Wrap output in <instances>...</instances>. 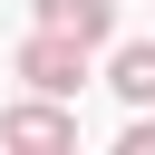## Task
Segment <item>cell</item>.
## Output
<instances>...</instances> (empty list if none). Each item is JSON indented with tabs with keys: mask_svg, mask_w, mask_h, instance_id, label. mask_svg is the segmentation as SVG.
<instances>
[{
	"mask_svg": "<svg viewBox=\"0 0 155 155\" xmlns=\"http://www.w3.org/2000/svg\"><path fill=\"white\" fill-rule=\"evenodd\" d=\"M39 29H68L78 48H97L116 29V0H39Z\"/></svg>",
	"mask_w": 155,
	"mask_h": 155,
	"instance_id": "3957f363",
	"label": "cell"
},
{
	"mask_svg": "<svg viewBox=\"0 0 155 155\" xmlns=\"http://www.w3.org/2000/svg\"><path fill=\"white\" fill-rule=\"evenodd\" d=\"M107 87H116L126 107H155V39H126V48L107 58Z\"/></svg>",
	"mask_w": 155,
	"mask_h": 155,
	"instance_id": "277c9868",
	"label": "cell"
},
{
	"mask_svg": "<svg viewBox=\"0 0 155 155\" xmlns=\"http://www.w3.org/2000/svg\"><path fill=\"white\" fill-rule=\"evenodd\" d=\"M10 68H19V78L39 87V97H78V87H87V48H78L68 29H29Z\"/></svg>",
	"mask_w": 155,
	"mask_h": 155,
	"instance_id": "6da1fadb",
	"label": "cell"
},
{
	"mask_svg": "<svg viewBox=\"0 0 155 155\" xmlns=\"http://www.w3.org/2000/svg\"><path fill=\"white\" fill-rule=\"evenodd\" d=\"M116 155H155V116H136V126L116 136Z\"/></svg>",
	"mask_w": 155,
	"mask_h": 155,
	"instance_id": "5b68a950",
	"label": "cell"
},
{
	"mask_svg": "<svg viewBox=\"0 0 155 155\" xmlns=\"http://www.w3.org/2000/svg\"><path fill=\"white\" fill-rule=\"evenodd\" d=\"M0 145H29V155H68V145H78V116H68L58 97H29V107H10V116H0Z\"/></svg>",
	"mask_w": 155,
	"mask_h": 155,
	"instance_id": "7a4b0ae2",
	"label": "cell"
}]
</instances>
